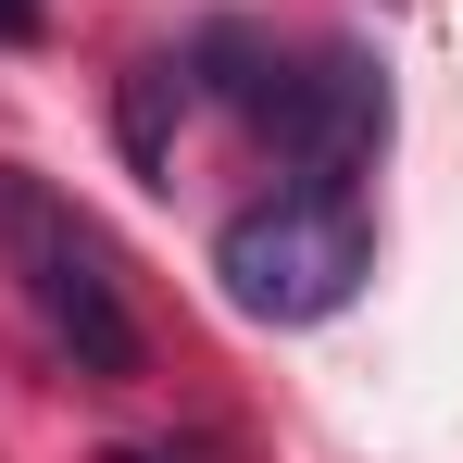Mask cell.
<instances>
[{
	"mask_svg": "<svg viewBox=\"0 0 463 463\" xmlns=\"http://www.w3.org/2000/svg\"><path fill=\"white\" fill-rule=\"evenodd\" d=\"M213 276H226V301L250 313V326H326V313L376 276V226H364L351 188L288 175V188H263V201H238V213H226Z\"/></svg>",
	"mask_w": 463,
	"mask_h": 463,
	"instance_id": "cell-1",
	"label": "cell"
},
{
	"mask_svg": "<svg viewBox=\"0 0 463 463\" xmlns=\"http://www.w3.org/2000/svg\"><path fill=\"white\" fill-rule=\"evenodd\" d=\"M0 263L25 276L38 326L63 338V364H76L88 388H126L138 364H151L138 313H126V288H113V250H100L88 213H76V201H51L38 175H0Z\"/></svg>",
	"mask_w": 463,
	"mask_h": 463,
	"instance_id": "cell-2",
	"label": "cell"
},
{
	"mask_svg": "<svg viewBox=\"0 0 463 463\" xmlns=\"http://www.w3.org/2000/svg\"><path fill=\"white\" fill-rule=\"evenodd\" d=\"M263 126H276V151L301 163V175L351 188V163H376V138H388V76H376V51H313V63H288L276 100H263Z\"/></svg>",
	"mask_w": 463,
	"mask_h": 463,
	"instance_id": "cell-3",
	"label": "cell"
},
{
	"mask_svg": "<svg viewBox=\"0 0 463 463\" xmlns=\"http://www.w3.org/2000/svg\"><path fill=\"white\" fill-rule=\"evenodd\" d=\"M175 113H188V63H138L113 88V138H126L138 175H175Z\"/></svg>",
	"mask_w": 463,
	"mask_h": 463,
	"instance_id": "cell-4",
	"label": "cell"
},
{
	"mask_svg": "<svg viewBox=\"0 0 463 463\" xmlns=\"http://www.w3.org/2000/svg\"><path fill=\"white\" fill-rule=\"evenodd\" d=\"M188 76L213 88V100H238V113H263V100H276V76H288V63H276V51H263V38H250V25H201V38H188Z\"/></svg>",
	"mask_w": 463,
	"mask_h": 463,
	"instance_id": "cell-5",
	"label": "cell"
},
{
	"mask_svg": "<svg viewBox=\"0 0 463 463\" xmlns=\"http://www.w3.org/2000/svg\"><path fill=\"white\" fill-rule=\"evenodd\" d=\"M100 463H175V451H100Z\"/></svg>",
	"mask_w": 463,
	"mask_h": 463,
	"instance_id": "cell-6",
	"label": "cell"
}]
</instances>
